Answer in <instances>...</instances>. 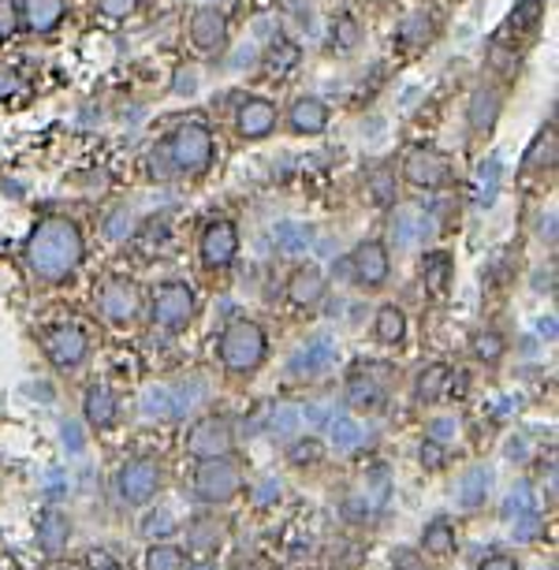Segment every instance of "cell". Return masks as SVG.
Here are the masks:
<instances>
[{
  "label": "cell",
  "mask_w": 559,
  "mask_h": 570,
  "mask_svg": "<svg viewBox=\"0 0 559 570\" xmlns=\"http://www.w3.org/2000/svg\"><path fill=\"white\" fill-rule=\"evenodd\" d=\"M86 258V243L75 221L67 216H41L26 239V265L41 284H67Z\"/></svg>",
  "instance_id": "obj_1"
},
{
  "label": "cell",
  "mask_w": 559,
  "mask_h": 570,
  "mask_svg": "<svg viewBox=\"0 0 559 570\" xmlns=\"http://www.w3.org/2000/svg\"><path fill=\"white\" fill-rule=\"evenodd\" d=\"M216 355L232 376H254L269 358V332L250 318H235L224 324Z\"/></svg>",
  "instance_id": "obj_2"
},
{
  "label": "cell",
  "mask_w": 559,
  "mask_h": 570,
  "mask_svg": "<svg viewBox=\"0 0 559 570\" xmlns=\"http://www.w3.org/2000/svg\"><path fill=\"white\" fill-rule=\"evenodd\" d=\"M247 488V473L235 455H216V459H202L190 478V493L206 507H224Z\"/></svg>",
  "instance_id": "obj_3"
},
{
  "label": "cell",
  "mask_w": 559,
  "mask_h": 570,
  "mask_svg": "<svg viewBox=\"0 0 559 570\" xmlns=\"http://www.w3.org/2000/svg\"><path fill=\"white\" fill-rule=\"evenodd\" d=\"M164 157H169L172 172L179 175H202L213 164V131L206 120H183L164 138Z\"/></svg>",
  "instance_id": "obj_4"
},
{
  "label": "cell",
  "mask_w": 559,
  "mask_h": 570,
  "mask_svg": "<svg viewBox=\"0 0 559 570\" xmlns=\"http://www.w3.org/2000/svg\"><path fill=\"white\" fill-rule=\"evenodd\" d=\"M161 478H164V470L153 455H135V459H127L124 467L116 470L120 504H127V507L153 504L157 493H161Z\"/></svg>",
  "instance_id": "obj_5"
},
{
  "label": "cell",
  "mask_w": 559,
  "mask_h": 570,
  "mask_svg": "<svg viewBox=\"0 0 559 570\" xmlns=\"http://www.w3.org/2000/svg\"><path fill=\"white\" fill-rule=\"evenodd\" d=\"M41 350H46L52 370L75 373L90 358V336L78 324H52L41 332Z\"/></svg>",
  "instance_id": "obj_6"
},
{
  "label": "cell",
  "mask_w": 559,
  "mask_h": 570,
  "mask_svg": "<svg viewBox=\"0 0 559 570\" xmlns=\"http://www.w3.org/2000/svg\"><path fill=\"white\" fill-rule=\"evenodd\" d=\"M195 292H190L183 280H169V284H161L150 298V318L157 329L164 332H179L187 329L190 318H195Z\"/></svg>",
  "instance_id": "obj_7"
},
{
  "label": "cell",
  "mask_w": 559,
  "mask_h": 570,
  "mask_svg": "<svg viewBox=\"0 0 559 570\" xmlns=\"http://www.w3.org/2000/svg\"><path fill=\"white\" fill-rule=\"evenodd\" d=\"M232 447H235V425L224 414L198 418V422L187 429V441H183V451L195 462L216 459V455H232Z\"/></svg>",
  "instance_id": "obj_8"
},
{
  "label": "cell",
  "mask_w": 559,
  "mask_h": 570,
  "mask_svg": "<svg viewBox=\"0 0 559 570\" xmlns=\"http://www.w3.org/2000/svg\"><path fill=\"white\" fill-rule=\"evenodd\" d=\"M403 183L414 190H440L451 183V161L433 146H414L403 157Z\"/></svg>",
  "instance_id": "obj_9"
},
{
  "label": "cell",
  "mask_w": 559,
  "mask_h": 570,
  "mask_svg": "<svg viewBox=\"0 0 559 570\" xmlns=\"http://www.w3.org/2000/svg\"><path fill=\"white\" fill-rule=\"evenodd\" d=\"M98 310L109 324H131L142 310V292L127 276H109L98 287Z\"/></svg>",
  "instance_id": "obj_10"
},
{
  "label": "cell",
  "mask_w": 559,
  "mask_h": 570,
  "mask_svg": "<svg viewBox=\"0 0 559 570\" xmlns=\"http://www.w3.org/2000/svg\"><path fill=\"white\" fill-rule=\"evenodd\" d=\"M198 253H202V265L209 273H224L235 261V253H239V227H235L228 216L209 221L202 239H198Z\"/></svg>",
  "instance_id": "obj_11"
},
{
  "label": "cell",
  "mask_w": 559,
  "mask_h": 570,
  "mask_svg": "<svg viewBox=\"0 0 559 570\" xmlns=\"http://www.w3.org/2000/svg\"><path fill=\"white\" fill-rule=\"evenodd\" d=\"M190 41H195L198 52H206V57H224V49H228L232 34H228V15L216 12V8H195V15H190Z\"/></svg>",
  "instance_id": "obj_12"
},
{
  "label": "cell",
  "mask_w": 559,
  "mask_h": 570,
  "mask_svg": "<svg viewBox=\"0 0 559 570\" xmlns=\"http://www.w3.org/2000/svg\"><path fill=\"white\" fill-rule=\"evenodd\" d=\"M351 273H355V284L365 287V292H377V287L388 284V273H392V258H388V247L377 239H365L358 243L351 250Z\"/></svg>",
  "instance_id": "obj_13"
},
{
  "label": "cell",
  "mask_w": 559,
  "mask_h": 570,
  "mask_svg": "<svg viewBox=\"0 0 559 570\" xmlns=\"http://www.w3.org/2000/svg\"><path fill=\"white\" fill-rule=\"evenodd\" d=\"M388 396V370L377 365H355L347 376V402L355 410H377Z\"/></svg>",
  "instance_id": "obj_14"
},
{
  "label": "cell",
  "mask_w": 559,
  "mask_h": 570,
  "mask_svg": "<svg viewBox=\"0 0 559 570\" xmlns=\"http://www.w3.org/2000/svg\"><path fill=\"white\" fill-rule=\"evenodd\" d=\"M280 124V112L273 101L265 98H250L239 104V112H235V131H239V138H247V142H261V138H269Z\"/></svg>",
  "instance_id": "obj_15"
},
{
  "label": "cell",
  "mask_w": 559,
  "mask_h": 570,
  "mask_svg": "<svg viewBox=\"0 0 559 570\" xmlns=\"http://www.w3.org/2000/svg\"><path fill=\"white\" fill-rule=\"evenodd\" d=\"M325 292H328V280L318 265H299L287 276V287H284L287 302H291L295 310H318V306L325 302Z\"/></svg>",
  "instance_id": "obj_16"
},
{
  "label": "cell",
  "mask_w": 559,
  "mask_h": 570,
  "mask_svg": "<svg viewBox=\"0 0 559 570\" xmlns=\"http://www.w3.org/2000/svg\"><path fill=\"white\" fill-rule=\"evenodd\" d=\"M500 112H504V94L496 86H474L467 101V124L477 138L493 135L496 124H500Z\"/></svg>",
  "instance_id": "obj_17"
},
{
  "label": "cell",
  "mask_w": 559,
  "mask_h": 570,
  "mask_svg": "<svg viewBox=\"0 0 559 570\" xmlns=\"http://www.w3.org/2000/svg\"><path fill=\"white\" fill-rule=\"evenodd\" d=\"M83 422L90 425L94 433H109V429L120 422L116 392L104 388V384H94V388L86 392V399H83Z\"/></svg>",
  "instance_id": "obj_18"
},
{
  "label": "cell",
  "mask_w": 559,
  "mask_h": 570,
  "mask_svg": "<svg viewBox=\"0 0 559 570\" xmlns=\"http://www.w3.org/2000/svg\"><path fill=\"white\" fill-rule=\"evenodd\" d=\"M287 127L295 131V135H321V131L328 127V104L321 98H299L287 109Z\"/></svg>",
  "instance_id": "obj_19"
},
{
  "label": "cell",
  "mask_w": 559,
  "mask_h": 570,
  "mask_svg": "<svg viewBox=\"0 0 559 570\" xmlns=\"http://www.w3.org/2000/svg\"><path fill=\"white\" fill-rule=\"evenodd\" d=\"M72 533H75V525H72V519H67L64 511H57V507L41 511V519H38V548L41 552L60 556V552L72 545Z\"/></svg>",
  "instance_id": "obj_20"
},
{
  "label": "cell",
  "mask_w": 559,
  "mask_h": 570,
  "mask_svg": "<svg viewBox=\"0 0 559 570\" xmlns=\"http://www.w3.org/2000/svg\"><path fill=\"white\" fill-rule=\"evenodd\" d=\"M545 8H548V0H514L508 23L500 26L496 41H514V38H522V34L537 30L541 20H545Z\"/></svg>",
  "instance_id": "obj_21"
},
{
  "label": "cell",
  "mask_w": 559,
  "mask_h": 570,
  "mask_svg": "<svg viewBox=\"0 0 559 570\" xmlns=\"http://www.w3.org/2000/svg\"><path fill=\"white\" fill-rule=\"evenodd\" d=\"M422 284L430 295H448L456 284V258L448 250H430L422 258Z\"/></svg>",
  "instance_id": "obj_22"
},
{
  "label": "cell",
  "mask_w": 559,
  "mask_h": 570,
  "mask_svg": "<svg viewBox=\"0 0 559 570\" xmlns=\"http://www.w3.org/2000/svg\"><path fill=\"white\" fill-rule=\"evenodd\" d=\"M64 0H23V23L30 34H52L64 23Z\"/></svg>",
  "instance_id": "obj_23"
},
{
  "label": "cell",
  "mask_w": 559,
  "mask_h": 570,
  "mask_svg": "<svg viewBox=\"0 0 559 570\" xmlns=\"http://www.w3.org/2000/svg\"><path fill=\"white\" fill-rule=\"evenodd\" d=\"M373 336H377V344L384 347H399L407 339V313L399 310V306L384 302L377 318H373Z\"/></svg>",
  "instance_id": "obj_24"
},
{
  "label": "cell",
  "mask_w": 559,
  "mask_h": 570,
  "mask_svg": "<svg viewBox=\"0 0 559 570\" xmlns=\"http://www.w3.org/2000/svg\"><path fill=\"white\" fill-rule=\"evenodd\" d=\"M422 548L430 552V556H436V559L456 556V548H459V533H456V525H451L448 519H433V522L422 530Z\"/></svg>",
  "instance_id": "obj_25"
},
{
  "label": "cell",
  "mask_w": 559,
  "mask_h": 570,
  "mask_svg": "<svg viewBox=\"0 0 559 570\" xmlns=\"http://www.w3.org/2000/svg\"><path fill=\"white\" fill-rule=\"evenodd\" d=\"M470 355L482 365H500L504 355H508V339H504L500 329H477L470 336Z\"/></svg>",
  "instance_id": "obj_26"
},
{
  "label": "cell",
  "mask_w": 559,
  "mask_h": 570,
  "mask_svg": "<svg viewBox=\"0 0 559 570\" xmlns=\"http://www.w3.org/2000/svg\"><path fill=\"white\" fill-rule=\"evenodd\" d=\"M448 376H451V365H444V362L425 365V370L414 376V399L418 402L444 399V396H448Z\"/></svg>",
  "instance_id": "obj_27"
},
{
  "label": "cell",
  "mask_w": 559,
  "mask_h": 570,
  "mask_svg": "<svg viewBox=\"0 0 559 570\" xmlns=\"http://www.w3.org/2000/svg\"><path fill=\"white\" fill-rule=\"evenodd\" d=\"M299 60H302L299 41H291V38H276L273 46L265 49V72L273 75V78H284V75H291L295 67H299Z\"/></svg>",
  "instance_id": "obj_28"
},
{
  "label": "cell",
  "mask_w": 559,
  "mask_h": 570,
  "mask_svg": "<svg viewBox=\"0 0 559 570\" xmlns=\"http://www.w3.org/2000/svg\"><path fill=\"white\" fill-rule=\"evenodd\" d=\"M187 548L183 545H172V541H153L150 548H146V559L142 567L146 570H187Z\"/></svg>",
  "instance_id": "obj_29"
},
{
  "label": "cell",
  "mask_w": 559,
  "mask_h": 570,
  "mask_svg": "<svg viewBox=\"0 0 559 570\" xmlns=\"http://www.w3.org/2000/svg\"><path fill=\"white\" fill-rule=\"evenodd\" d=\"M556 153H559V138H556V127L548 124V127L534 138V146H530L526 169H534V172H552V169H556Z\"/></svg>",
  "instance_id": "obj_30"
},
{
  "label": "cell",
  "mask_w": 559,
  "mask_h": 570,
  "mask_svg": "<svg viewBox=\"0 0 559 570\" xmlns=\"http://www.w3.org/2000/svg\"><path fill=\"white\" fill-rule=\"evenodd\" d=\"M436 34V23L430 12H410L403 23H399V46H430Z\"/></svg>",
  "instance_id": "obj_31"
},
{
  "label": "cell",
  "mask_w": 559,
  "mask_h": 570,
  "mask_svg": "<svg viewBox=\"0 0 559 570\" xmlns=\"http://www.w3.org/2000/svg\"><path fill=\"white\" fill-rule=\"evenodd\" d=\"M496 190H500V161L488 157V161L477 164V172H474V201L477 206H488V201L496 198Z\"/></svg>",
  "instance_id": "obj_32"
},
{
  "label": "cell",
  "mask_w": 559,
  "mask_h": 570,
  "mask_svg": "<svg viewBox=\"0 0 559 570\" xmlns=\"http://www.w3.org/2000/svg\"><path fill=\"white\" fill-rule=\"evenodd\" d=\"M332 52H355L362 46V26H358L355 15H336L332 20Z\"/></svg>",
  "instance_id": "obj_33"
},
{
  "label": "cell",
  "mask_w": 559,
  "mask_h": 570,
  "mask_svg": "<svg viewBox=\"0 0 559 570\" xmlns=\"http://www.w3.org/2000/svg\"><path fill=\"white\" fill-rule=\"evenodd\" d=\"M221 548V530L216 522H195L187 533V556H213Z\"/></svg>",
  "instance_id": "obj_34"
},
{
  "label": "cell",
  "mask_w": 559,
  "mask_h": 570,
  "mask_svg": "<svg viewBox=\"0 0 559 570\" xmlns=\"http://www.w3.org/2000/svg\"><path fill=\"white\" fill-rule=\"evenodd\" d=\"M321 459H325V444H321L318 436H299V441L287 447V462H291L295 470L318 467Z\"/></svg>",
  "instance_id": "obj_35"
},
{
  "label": "cell",
  "mask_w": 559,
  "mask_h": 570,
  "mask_svg": "<svg viewBox=\"0 0 559 570\" xmlns=\"http://www.w3.org/2000/svg\"><path fill=\"white\" fill-rule=\"evenodd\" d=\"M365 187H370V198L377 201V206H392V201H396V172L381 164V169L365 175Z\"/></svg>",
  "instance_id": "obj_36"
},
{
  "label": "cell",
  "mask_w": 559,
  "mask_h": 570,
  "mask_svg": "<svg viewBox=\"0 0 559 570\" xmlns=\"http://www.w3.org/2000/svg\"><path fill=\"white\" fill-rule=\"evenodd\" d=\"M15 94H26V83L15 64H0V101L15 98Z\"/></svg>",
  "instance_id": "obj_37"
},
{
  "label": "cell",
  "mask_w": 559,
  "mask_h": 570,
  "mask_svg": "<svg viewBox=\"0 0 559 570\" xmlns=\"http://www.w3.org/2000/svg\"><path fill=\"white\" fill-rule=\"evenodd\" d=\"M23 15H20V4L15 0H0V41L15 38V30H20Z\"/></svg>",
  "instance_id": "obj_38"
},
{
  "label": "cell",
  "mask_w": 559,
  "mask_h": 570,
  "mask_svg": "<svg viewBox=\"0 0 559 570\" xmlns=\"http://www.w3.org/2000/svg\"><path fill=\"white\" fill-rule=\"evenodd\" d=\"M94 4H98L104 20H127V15L138 12V0H94Z\"/></svg>",
  "instance_id": "obj_39"
},
{
  "label": "cell",
  "mask_w": 559,
  "mask_h": 570,
  "mask_svg": "<svg viewBox=\"0 0 559 570\" xmlns=\"http://www.w3.org/2000/svg\"><path fill=\"white\" fill-rule=\"evenodd\" d=\"M418 451H422V455H418V459H422V467H430V470H440L444 462H448V451H444V444L440 441H430V436H425Z\"/></svg>",
  "instance_id": "obj_40"
},
{
  "label": "cell",
  "mask_w": 559,
  "mask_h": 570,
  "mask_svg": "<svg viewBox=\"0 0 559 570\" xmlns=\"http://www.w3.org/2000/svg\"><path fill=\"white\" fill-rule=\"evenodd\" d=\"M131 227H135V221H131V213H124V209H116V213L109 216V224H104V235H109L112 243H124L131 235Z\"/></svg>",
  "instance_id": "obj_41"
},
{
  "label": "cell",
  "mask_w": 559,
  "mask_h": 570,
  "mask_svg": "<svg viewBox=\"0 0 559 570\" xmlns=\"http://www.w3.org/2000/svg\"><path fill=\"white\" fill-rule=\"evenodd\" d=\"M276 4H280V12H284L287 20H295V23H310L313 4H318V0H276Z\"/></svg>",
  "instance_id": "obj_42"
},
{
  "label": "cell",
  "mask_w": 559,
  "mask_h": 570,
  "mask_svg": "<svg viewBox=\"0 0 559 570\" xmlns=\"http://www.w3.org/2000/svg\"><path fill=\"white\" fill-rule=\"evenodd\" d=\"M172 530H176V519H172V515H161V519H157V515H146V522H142L146 537L157 533V541H164V533H172Z\"/></svg>",
  "instance_id": "obj_43"
},
{
  "label": "cell",
  "mask_w": 559,
  "mask_h": 570,
  "mask_svg": "<svg viewBox=\"0 0 559 570\" xmlns=\"http://www.w3.org/2000/svg\"><path fill=\"white\" fill-rule=\"evenodd\" d=\"M474 570H522V563L514 556H508V552H493V556H485Z\"/></svg>",
  "instance_id": "obj_44"
},
{
  "label": "cell",
  "mask_w": 559,
  "mask_h": 570,
  "mask_svg": "<svg viewBox=\"0 0 559 570\" xmlns=\"http://www.w3.org/2000/svg\"><path fill=\"white\" fill-rule=\"evenodd\" d=\"M86 570H124L120 559H112L104 548H94L90 556H86Z\"/></svg>",
  "instance_id": "obj_45"
},
{
  "label": "cell",
  "mask_w": 559,
  "mask_h": 570,
  "mask_svg": "<svg viewBox=\"0 0 559 570\" xmlns=\"http://www.w3.org/2000/svg\"><path fill=\"white\" fill-rule=\"evenodd\" d=\"M396 570H425L418 552H396Z\"/></svg>",
  "instance_id": "obj_46"
},
{
  "label": "cell",
  "mask_w": 559,
  "mask_h": 570,
  "mask_svg": "<svg viewBox=\"0 0 559 570\" xmlns=\"http://www.w3.org/2000/svg\"><path fill=\"white\" fill-rule=\"evenodd\" d=\"M273 499H280V485H276V481H265V488L254 493V504L265 507V504H273Z\"/></svg>",
  "instance_id": "obj_47"
},
{
  "label": "cell",
  "mask_w": 559,
  "mask_h": 570,
  "mask_svg": "<svg viewBox=\"0 0 559 570\" xmlns=\"http://www.w3.org/2000/svg\"><path fill=\"white\" fill-rule=\"evenodd\" d=\"M232 570H265V567H261L258 559H250V556H239V559L232 563Z\"/></svg>",
  "instance_id": "obj_48"
},
{
  "label": "cell",
  "mask_w": 559,
  "mask_h": 570,
  "mask_svg": "<svg viewBox=\"0 0 559 570\" xmlns=\"http://www.w3.org/2000/svg\"><path fill=\"white\" fill-rule=\"evenodd\" d=\"M57 570H86V563H60Z\"/></svg>",
  "instance_id": "obj_49"
}]
</instances>
